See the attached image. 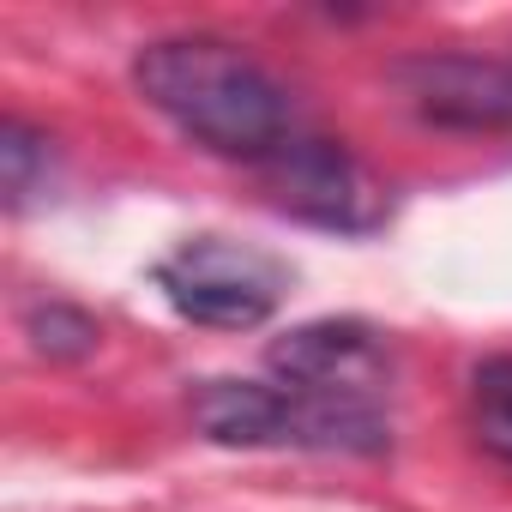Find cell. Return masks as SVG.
<instances>
[{
    "instance_id": "obj_1",
    "label": "cell",
    "mask_w": 512,
    "mask_h": 512,
    "mask_svg": "<svg viewBox=\"0 0 512 512\" xmlns=\"http://www.w3.org/2000/svg\"><path fill=\"white\" fill-rule=\"evenodd\" d=\"M139 97L199 151L266 163L278 145L296 139L290 91L253 61L241 43L223 37H157L133 61Z\"/></svg>"
},
{
    "instance_id": "obj_2",
    "label": "cell",
    "mask_w": 512,
    "mask_h": 512,
    "mask_svg": "<svg viewBox=\"0 0 512 512\" xmlns=\"http://www.w3.org/2000/svg\"><path fill=\"white\" fill-rule=\"evenodd\" d=\"M157 284L169 296V308L193 326H211V332H253L266 326L272 308H278V266L247 253L223 235H199L187 247H175L169 260L157 266Z\"/></svg>"
},
{
    "instance_id": "obj_3",
    "label": "cell",
    "mask_w": 512,
    "mask_h": 512,
    "mask_svg": "<svg viewBox=\"0 0 512 512\" xmlns=\"http://www.w3.org/2000/svg\"><path fill=\"white\" fill-rule=\"evenodd\" d=\"M266 193L278 211L314 223V229H338V235H368L386 223V187L374 181V169L362 157H350L338 139H308L296 133L290 145H278L266 163Z\"/></svg>"
},
{
    "instance_id": "obj_4",
    "label": "cell",
    "mask_w": 512,
    "mask_h": 512,
    "mask_svg": "<svg viewBox=\"0 0 512 512\" xmlns=\"http://www.w3.org/2000/svg\"><path fill=\"white\" fill-rule=\"evenodd\" d=\"M266 362H272L278 386L320 392V398H356V404H380V392L392 380V350L362 320H308V326L284 332L266 350Z\"/></svg>"
},
{
    "instance_id": "obj_5",
    "label": "cell",
    "mask_w": 512,
    "mask_h": 512,
    "mask_svg": "<svg viewBox=\"0 0 512 512\" xmlns=\"http://www.w3.org/2000/svg\"><path fill=\"white\" fill-rule=\"evenodd\" d=\"M398 97L428 121L452 133H500L512 127V61L500 55H404L392 67Z\"/></svg>"
},
{
    "instance_id": "obj_6",
    "label": "cell",
    "mask_w": 512,
    "mask_h": 512,
    "mask_svg": "<svg viewBox=\"0 0 512 512\" xmlns=\"http://www.w3.org/2000/svg\"><path fill=\"white\" fill-rule=\"evenodd\" d=\"M470 428L482 452L512 464V356H488L470 374Z\"/></svg>"
},
{
    "instance_id": "obj_7",
    "label": "cell",
    "mask_w": 512,
    "mask_h": 512,
    "mask_svg": "<svg viewBox=\"0 0 512 512\" xmlns=\"http://www.w3.org/2000/svg\"><path fill=\"white\" fill-rule=\"evenodd\" d=\"M25 338H31V350L37 356H49V362H79V356H91L97 350V320L85 314V308H73V302H37L31 314H25Z\"/></svg>"
},
{
    "instance_id": "obj_8",
    "label": "cell",
    "mask_w": 512,
    "mask_h": 512,
    "mask_svg": "<svg viewBox=\"0 0 512 512\" xmlns=\"http://www.w3.org/2000/svg\"><path fill=\"white\" fill-rule=\"evenodd\" d=\"M49 169V139L31 127V121H7L0 127V187H7V205L19 211L31 193H37V175Z\"/></svg>"
}]
</instances>
